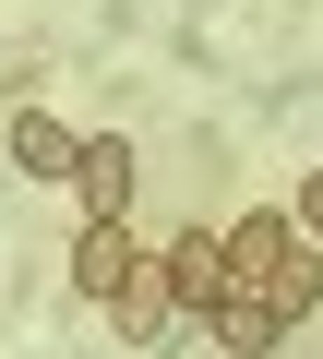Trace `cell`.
<instances>
[{"mask_svg": "<svg viewBox=\"0 0 323 359\" xmlns=\"http://www.w3.org/2000/svg\"><path fill=\"white\" fill-rule=\"evenodd\" d=\"M132 264H144V252H132V228H84V240H72V287H84V299H120V287H132Z\"/></svg>", "mask_w": 323, "mask_h": 359, "instance_id": "52a82bcc", "label": "cell"}, {"mask_svg": "<svg viewBox=\"0 0 323 359\" xmlns=\"http://www.w3.org/2000/svg\"><path fill=\"white\" fill-rule=\"evenodd\" d=\"M287 228H299V240H311V252H323V168H311V180H299V204H287Z\"/></svg>", "mask_w": 323, "mask_h": 359, "instance_id": "ba28073f", "label": "cell"}, {"mask_svg": "<svg viewBox=\"0 0 323 359\" xmlns=\"http://www.w3.org/2000/svg\"><path fill=\"white\" fill-rule=\"evenodd\" d=\"M72 192H84V228H120V216H132V144H120V132H84Z\"/></svg>", "mask_w": 323, "mask_h": 359, "instance_id": "7a4b0ae2", "label": "cell"}, {"mask_svg": "<svg viewBox=\"0 0 323 359\" xmlns=\"http://www.w3.org/2000/svg\"><path fill=\"white\" fill-rule=\"evenodd\" d=\"M108 323H120V347H168V335L192 323V299L168 287V264H156V252H144V264H132V287L108 299Z\"/></svg>", "mask_w": 323, "mask_h": 359, "instance_id": "6da1fadb", "label": "cell"}, {"mask_svg": "<svg viewBox=\"0 0 323 359\" xmlns=\"http://www.w3.org/2000/svg\"><path fill=\"white\" fill-rule=\"evenodd\" d=\"M204 323H216V359H275V335H287L252 287H216V311H204Z\"/></svg>", "mask_w": 323, "mask_h": 359, "instance_id": "5b68a950", "label": "cell"}, {"mask_svg": "<svg viewBox=\"0 0 323 359\" xmlns=\"http://www.w3.org/2000/svg\"><path fill=\"white\" fill-rule=\"evenodd\" d=\"M13 168H25V180H72V168H84V132L48 120V108H13Z\"/></svg>", "mask_w": 323, "mask_h": 359, "instance_id": "277c9868", "label": "cell"}, {"mask_svg": "<svg viewBox=\"0 0 323 359\" xmlns=\"http://www.w3.org/2000/svg\"><path fill=\"white\" fill-rule=\"evenodd\" d=\"M216 252H228V287H252V299H263V287H275V264L299 252V228H287V216H240Z\"/></svg>", "mask_w": 323, "mask_h": 359, "instance_id": "3957f363", "label": "cell"}, {"mask_svg": "<svg viewBox=\"0 0 323 359\" xmlns=\"http://www.w3.org/2000/svg\"><path fill=\"white\" fill-rule=\"evenodd\" d=\"M156 264H168V287H180L192 311H216V287H228V252H216V228H180Z\"/></svg>", "mask_w": 323, "mask_h": 359, "instance_id": "8992f818", "label": "cell"}]
</instances>
